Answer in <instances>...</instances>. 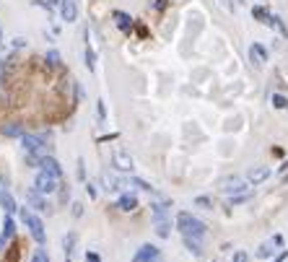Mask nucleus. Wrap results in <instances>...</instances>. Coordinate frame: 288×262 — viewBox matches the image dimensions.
<instances>
[{
  "instance_id": "obj_3",
  "label": "nucleus",
  "mask_w": 288,
  "mask_h": 262,
  "mask_svg": "<svg viewBox=\"0 0 288 262\" xmlns=\"http://www.w3.org/2000/svg\"><path fill=\"white\" fill-rule=\"evenodd\" d=\"M57 179L60 177H55V174H50V172H42L37 174V179H34V190H39L42 195H52L55 190H57Z\"/></svg>"
},
{
  "instance_id": "obj_11",
  "label": "nucleus",
  "mask_w": 288,
  "mask_h": 262,
  "mask_svg": "<svg viewBox=\"0 0 288 262\" xmlns=\"http://www.w3.org/2000/svg\"><path fill=\"white\" fill-rule=\"evenodd\" d=\"M252 16H254L257 21H262L265 26H272V29H275V16H272V13H270L267 8H262V6H254V8H252Z\"/></svg>"
},
{
  "instance_id": "obj_39",
  "label": "nucleus",
  "mask_w": 288,
  "mask_h": 262,
  "mask_svg": "<svg viewBox=\"0 0 288 262\" xmlns=\"http://www.w3.org/2000/svg\"><path fill=\"white\" fill-rule=\"evenodd\" d=\"M0 44H3V34H0Z\"/></svg>"
},
{
  "instance_id": "obj_29",
  "label": "nucleus",
  "mask_w": 288,
  "mask_h": 262,
  "mask_svg": "<svg viewBox=\"0 0 288 262\" xmlns=\"http://www.w3.org/2000/svg\"><path fill=\"white\" fill-rule=\"evenodd\" d=\"M78 179L86 182V169H83V159H78Z\"/></svg>"
},
{
  "instance_id": "obj_28",
  "label": "nucleus",
  "mask_w": 288,
  "mask_h": 262,
  "mask_svg": "<svg viewBox=\"0 0 288 262\" xmlns=\"http://www.w3.org/2000/svg\"><path fill=\"white\" fill-rule=\"evenodd\" d=\"M195 205H200V208H205V210H210V205H213V203H210V200H208V197H198V200H195Z\"/></svg>"
},
{
  "instance_id": "obj_1",
  "label": "nucleus",
  "mask_w": 288,
  "mask_h": 262,
  "mask_svg": "<svg viewBox=\"0 0 288 262\" xmlns=\"http://www.w3.org/2000/svg\"><path fill=\"white\" fill-rule=\"evenodd\" d=\"M177 228L182 231V234H187V236H198V239L208 231V226H205L200 218H195L192 213H179V215H177Z\"/></svg>"
},
{
  "instance_id": "obj_40",
  "label": "nucleus",
  "mask_w": 288,
  "mask_h": 262,
  "mask_svg": "<svg viewBox=\"0 0 288 262\" xmlns=\"http://www.w3.org/2000/svg\"><path fill=\"white\" fill-rule=\"evenodd\" d=\"M236 3H244V0H236Z\"/></svg>"
},
{
  "instance_id": "obj_8",
  "label": "nucleus",
  "mask_w": 288,
  "mask_h": 262,
  "mask_svg": "<svg viewBox=\"0 0 288 262\" xmlns=\"http://www.w3.org/2000/svg\"><path fill=\"white\" fill-rule=\"evenodd\" d=\"M275 246H283V236H272L270 241H265L260 249H257V257H260V259L272 257V254H275Z\"/></svg>"
},
{
  "instance_id": "obj_19",
  "label": "nucleus",
  "mask_w": 288,
  "mask_h": 262,
  "mask_svg": "<svg viewBox=\"0 0 288 262\" xmlns=\"http://www.w3.org/2000/svg\"><path fill=\"white\" fill-rule=\"evenodd\" d=\"M13 234H16V223H13L11 213H6V218H3V236H6V239H11Z\"/></svg>"
},
{
  "instance_id": "obj_2",
  "label": "nucleus",
  "mask_w": 288,
  "mask_h": 262,
  "mask_svg": "<svg viewBox=\"0 0 288 262\" xmlns=\"http://www.w3.org/2000/svg\"><path fill=\"white\" fill-rule=\"evenodd\" d=\"M21 221L26 223V228H29V231H32V236H34L39 244H44V223L37 218V215H34L32 210L21 208Z\"/></svg>"
},
{
  "instance_id": "obj_33",
  "label": "nucleus",
  "mask_w": 288,
  "mask_h": 262,
  "mask_svg": "<svg viewBox=\"0 0 288 262\" xmlns=\"http://www.w3.org/2000/svg\"><path fill=\"white\" fill-rule=\"evenodd\" d=\"M285 259H288V252H280L275 259H272V262H285Z\"/></svg>"
},
{
  "instance_id": "obj_24",
  "label": "nucleus",
  "mask_w": 288,
  "mask_h": 262,
  "mask_svg": "<svg viewBox=\"0 0 288 262\" xmlns=\"http://www.w3.org/2000/svg\"><path fill=\"white\" fill-rule=\"evenodd\" d=\"M86 68L88 70H96V55H94V50H91V47H86Z\"/></svg>"
},
{
  "instance_id": "obj_14",
  "label": "nucleus",
  "mask_w": 288,
  "mask_h": 262,
  "mask_svg": "<svg viewBox=\"0 0 288 262\" xmlns=\"http://www.w3.org/2000/svg\"><path fill=\"white\" fill-rule=\"evenodd\" d=\"M267 177H270V169H249V172H247V182L249 184H260Z\"/></svg>"
},
{
  "instance_id": "obj_23",
  "label": "nucleus",
  "mask_w": 288,
  "mask_h": 262,
  "mask_svg": "<svg viewBox=\"0 0 288 262\" xmlns=\"http://www.w3.org/2000/svg\"><path fill=\"white\" fill-rule=\"evenodd\" d=\"M44 63H47L50 68H57V65H60V55H57L55 50H50L47 55H44Z\"/></svg>"
},
{
  "instance_id": "obj_38",
  "label": "nucleus",
  "mask_w": 288,
  "mask_h": 262,
  "mask_svg": "<svg viewBox=\"0 0 288 262\" xmlns=\"http://www.w3.org/2000/svg\"><path fill=\"white\" fill-rule=\"evenodd\" d=\"M280 169H283V172H285V169H288V164H285V166H280Z\"/></svg>"
},
{
  "instance_id": "obj_18",
  "label": "nucleus",
  "mask_w": 288,
  "mask_h": 262,
  "mask_svg": "<svg viewBox=\"0 0 288 262\" xmlns=\"http://www.w3.org/2000/svg\"><path fill=\"white\" fill-rule=\"evenodd\" d=\"M185 246H187V249H190L195 257H200V252H203V249H200V241H198V236H187V234H185Z\"/></svg>"
},
{
  "instance_id": "obj_10",
  "label": "nucleus",
  "mask_w": 288,
  "mask_h": 262,
  "mask_svg": "<svg viewBox=\"0 0 288 262\" xmlns=\"http://www.w3.org/2000/svg\"><path fill=\"white\" fill-rule=\"evenodd\" d=\"M221 190H223L226 195H239L241 190H247V182H244V179H239V177H234V179H226Z\"/></svg>"
},
{
  "instance_id": "obj_20",
  "label": "nucleus",
  "mask_w": 288,
  "mask_h": 262,
  "mask_svg": "<svg viewBox=\"0 0 288 262\" xmlns=\"http://www.w3.org/2000/svg\"><path fill=\"white\" fill-rule=\"evenodd\" d=\"M172 223H169V218H166V221H156V234L161 236V239H166V236H169L172 234Z\"/></svg>"
},
{
  "instance_id": "obj_37",
  "label": "nucleus",
  "mask_w": 288,
  "mask_h": 262,
  "mask_svg": "<svg viewBox=\"0 0 288 262\" xmlns=\"http://www.w3.org/2000/svg\"><path fill=\"white\" fill-rule=\"evenodd\" d=\"M55 3H60V0H50V6H55Z\"/></svg>"
},
{
  "instance_id": "obj_13",
  "label": "nucleus",
  "mask_w": 288,
  "mask_h": 262,
  "mask_svg": "<svg viewBox=\"0 0 288 262\" xmlns=\"http://www.w3.org/2000/svg\"><path fill=\"white\" fill-rule=\"evenodd\" d=\"M114 166L122 169V172H132V159L127 156L125 151H117V153H114Z\"/></svg>"
},
{
  "instance_id": "obj_36",
  "label": "nucleus",
  "mask_w": 288,
  "mask_h": 262,
  "mask_svg": "<svg viewBox=\"0 0 288 262\" xmlns=\"http://www.w3.org/2000/svg\"><path fill=\"white\" fill-rule=\"evenodd\" d=\"M223 6H226V8H231V3H229V0H223Z\"/></svg>"
},
{
  "instance_id": "obj_16",
  "label": "nucleus",
  "mask_w": 288,
  "mask_h": 262,
  "mask_svg": "<svg viewBox=\"0 0 288 262\" xmlns=\"http://www.w3.org/2000/svg\"><path fill=\"white\" fill-rule=\"evenodd\" d=\"M0 208H3L6 213H16L19 210V205H16V200H13L6 190H0Z\"/></svg>"
},
{
  "instance_id": "obj_17",
  "label": "nucleus",
  "mask_w": 288,
  "mask_h": 262,
  "mask_svg": "<svg viewBox=\"0 0 288 262\" xmlns=\"http://www.w3.org/2000/svg\"><path fill=\"white\" fill-rule=\"evenodd\" d=\"M114 19H117V24H119V29H122V32H130V29H132V19L127 16V13L114 11Z\"/></svg>"
},
{
  "instance_id": "obj_22",
  "label": "nucleus",
  "mask_w": 288,
  "mask_h": 262,
  "mask_svg": "<svg viewBox=\"0 0 288 262\" xmlns=\"http://www.w3.org/2000/svg\"><path fill=\"white\" fill-rule=\"evenodd\" d=\"M63 246H65V262H70V254H73V246H75V234H68L65 239H63Z\"/></svg>"
},
{
  "instance_id": "obj_12",
  "label": "nucleus",
  "mask_w": 288,
  "mask_h": 262,
  "mask_svg": "<svg viewBox=\"0 0 288 262\" xmlns=\"http://www.w3.org/2000/svg\"><path fill=\"white\" fill-rule=\"evenodd\" d=\"M26 200H29V205H32L34 210H47V208H50V205H47V200L42 197L39 190H29V192H26Z\"/></svg>"
},
{
  "instance_id": "obj_26",
  "label": "nucleus",
  "mask_w": 288,
  "mask_h": 262,
  "mask_svg": "<svg viewBox=\"0 0 288 262\" xmlns=\"http://www.w3.org/2000/svg\"><path fill=\"white\" fill-rule=\"evenodd\" d=\"M32 262H50V254L44 252V249H37L34 257H32Z\"/></svg>"
},
{
  "instance_id": "obj_27",
  "label": "nucleus",
  "mask_w": 288,
  "mask_h": 262,
  "mask_svg": "<svg viewBox=\"0 0 288 262\" xmlns=\"http://www.w3.org/2000/svg\"><path fill=\"white\" fill-rule=\"evenodd\" d=\"M130 182L135 184V187H140V190H146V192H154V187H151L148 182H143V179H130Z\"/></svg>"
},
{
  "instance_id": "obj_6",
  "label": "nucleus",
  "mask_w": 288,
  "mask_h": 262,
  "mask_svg": "<svg viewBox=\"0 0 288 262\" xmlns=\"http://www.w3.org/2000/svg\"><path fill=\"white\" fill-rule=\"evenodd\" d=\"M60 16H63V21H68V24H73L78 19V6H75V0H60Z\"/></svg>"
},
{
  "instance_id": "obj_35",
  "label": "nucleus",
  "mask_w": 288,
  "mask_h": 262,
  "mask_svg": "<svg viewBox=\"0 0 288 262\" xmlns=\"http://www.w3.org/2000/svg\"><path fill=\"white\" fill-rule=\"evenodd\" d=\"M6 241H8L6 236H0V249H6Z\"/></svg>"
},
{
  "instance_id": "obj_9",
  "label": "nucleus",
  "mask_w": 288,
  "mask_h": 262,
  "mask_svg": "<svg viewBox=\"0 0 288 262\" xmlns=\"http://www.w3.org/2000/svg\"><path fill=\"white\" fill-rule=\"evenodd\" d=\"M39 166L44 169V172H50V174H55V177H63V166H60L50 153H44L42 156V161H39Z\"/></svg>"
},
{
  "instance_id": "obj_4",
  "label": "nucleus",
  "mask_w": 288,
  "mask_h": 262,
  "mask_svg": "<svg viewBox=\"0 0 288 262\" xmlns=\"http://www.w3.org/2000/svg\"><path fill=\"white\" fill-rule=\"evenodd\" d=\"M132 262H161V252H159V246L154 244H143L138 252H135Z\"/></svg>"
},
{
  "instance_id": "obj_31",
  "label": "nucleus",
  "mask_w": 288,
  "mask_h": 262,
  "mask_svg": "<svg viewBox=\"0 0 288 262\" xmlns=\"http://www.w3.org/2000/svg\"><path fill=\"white\" fill-rule=\"evenodd\" d=\"M86 262H101V257L96 252H86Z\"/></svg>"
},
{
  "instance_id": "obj_34",
  "label": "nucleus",
  "mask_w": 288,
  "mask_h": 262,
  "mask_svg": "<svg viewBox=\"0 0 288 262\" xmlns=\"http://www.w3.org/2000/svg\"><path fill=\"white\" fill-rule=\"evenodd\" d=\"M73 213H75V215H81V213H83V208H81V203H75V205H73Z\"/></svg>"
},
{
  "instance_id": "obj_30",
  "label": "nucleus",
  "mask_w": 288,
  "mask_h": 262,
  "mask_svg": "<svg viewBox=\"0 0 288 262\" xmlns=\"http://www.w3.org/2000/svg\"><path fill=\"white\" fill-rule=\"evenodd\" d=\"M234 262H249L247 252H236V254H234Z\"/></svg>"
},
{
  "instance_id": "obj_7",
  "label": "nucleus",
  "mask_w": 288,
  "mask_h": 262,
  "mask_svg": "<svg viewBox=\"0 0 288 262\" xmlns=\"http://www.w3.org/2000/svg\"><path fill=\"white\" fill-rule=\"evenodd\" d=\"M249 60H252V65L254 68H262L265 63H267V50L262 47V44H252V47H249Z\"/></svg>"
},
{
  "instance_id": "obj_25",
  "label": "nucleus",
  "mask_w": 288,
  "mask_h": 262,
  "mask_svg": "<svg viewBox=\"0 0 288 262\" xmlns=\"http://www.w3.org/2000/svg\"><path fill=\"white\" fill-rule=\"evenodd\" d=\"M272 106H275V109H288V99L280 94H272Z\"/></svg>"
},
{
  "instance_id": "obj_32",
  "label": "nucleus",
  "mask_w": 288,
  "mask_h": 262,
  "mask_svg": "<svg viewBox=\"0 0 288 262\" xmlns=\"http://www.w3.org/2000/svg\"><path fill=\"white\" fill-rule=\"evenodd\" d=\"M3 81H6V63L0 60V83H3Z\"/></svg>"
},
{
  "instance_id": "obj_5",
  "label": "nucleus",
  "mask_w": 288,
  "mask_h": 262,
  "mask_svg": "<svg viewBox=\"0 0 288 262\" xmlns=\"http://www.w3.org/2000/svg\"><path fill=\"white\" fill-rule=\"evenodd\" d=\"M21 146L26 148V153H44V138H37V135H21Z\"/></svg>"
},
{
  "instance_id": "obj_21",
  "label": "nucleus",
  "mask_w": 288,
  "mask_h": 262,
  "mask_svg": "<svg viewBox=\"0 0 288 262\" xmlns=\"http://www.w3.org/2000/svg\"><path fill=\"white\" fill-rule=\"evenodd\" d=\"M3 135H8V138H21V135H26V133H24L21 125H6V127H3Z\"/></svg>"
},
{
  "instance_id": "obj_15",
  "label": "nucleus",
  "mask_w": 288,
  "mask_h": 262,
  "mask_svg": "<svg viewBox=\"0 0 288 262\" xmlns=\"http://www.w3.org/2000/svg\"><path fill=\"white\" fill-rule=\"evenodd\" d=\"M117 208L122 213H130V210L138 208V197H135V195H122V197H119V203H117Z\"/></svg>"
}]
</instances>
